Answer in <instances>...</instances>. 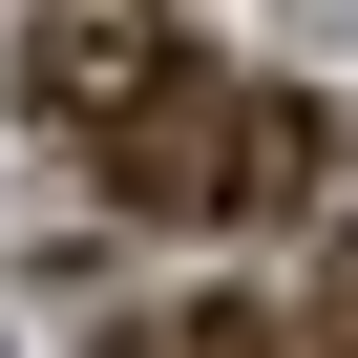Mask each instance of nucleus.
I'll return each mask as SVG.
<instances>
[{"instance_id":"nucleus-1","label":"nucleus","mask_w":358,"mask_h":358,"mask_svg":"<svg viewBox=\"0 0 358 358\" xmlns=\"http://www.w3.org/2000/svg\"><path fill=\"white\" fill-rule=\"evenodd\" d=\"M316 169H337V127L253 64H169V106L106 127V190L169 211V232H274V211H316Z\"/></svg>"},{"instance_id":"nucleus-2","label":"nucleus","mask_w":358,"mask_h":358,"mask_svg":"<svg viewBox=\"0 0 358 358\" xmlns=\"http://www.w3.org/2000/svg\"><path fill=\"white\" fill-rule=\"evenodd\" d=\"M169 64H190V43H169V22H127V0H64V22L22 43V106L106 148V127H148V106H169Z\"/></svg>"},{"instance_id":"nucleus-3","label":"nucleus","mask_w":358,"mask_h":358,"mask_svg":"<svg viewBox=\"0 0 358 358\" xmlns=\"http://www.w3.org/2000/svg\"><path fill=\"white\" fill-rule=\"evenodd\" d=\"M295 358H358V274H337V295H295Z\"/></svg>"}]
</instances>
